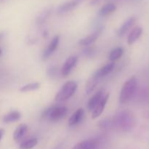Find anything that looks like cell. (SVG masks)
Here are the masks:
<instances>
[{
  "label": "cell",
  "instance_id": "1",
  "mask_svg": "<svg viewBox=\"0 0 149 149\" xmlns=\"http://www.w3.org/2000/svg\"><path fill=\"white\" fill-rule=\"evenodd\" d=\"M135 118L133 113L129 111L119 112L114 117L113 124L124 132L132 130L135 125Z\"/></svg>",
  "mask_w": 149,
  "mask_h": 149
},
{
  "label": "cell",
  "instance_id": "2",
  "mask_svg": "<svg viewBox=\"0 0 149 149\" xmlns=\"http://www.w3.org/2000/svg\"><path fill=\"white\" fill-rule=\"evenodd\" d=\"M137 79L132 77L127 80L123 84L119 95V103L121 104H125L132 99L137 89Z\"/></svg>",
  "mask_w": 149,
  "mask_h": 149
},
{
  "label": "cell",
  "instance_id": "3",
  "mask_svg": "<svg viewBox=\"0 0 149 149\" xmlns=\"http://www.w3.org/2000/svg\"><path fill=\"white\" fill-rule=\"evenodd\" d=\"M68 109L65 106H52L46 109L42 115V118L52 122H57L67 114Z\"/></svg>",
  "mask_w": 149,
  "mask_h": 149
},
{
  "label": "cell",
  "instance_id": "4",
  "mask_svg": "<svg viewBox=\"0 0 149 149\" xmlns=\"http://www.w3.org/2000/svg\"><path fill=\"white\" fill-rule=\"evenodd\" d=\"M77 89V84L74 81H67L61 87L55 97V101L62 102L68 100L71 97Z\"/></svg>",
  "mask_w": 149,
  "mask_h": 149
},
{
  "label": "cell",
  "instance_id": "5",
  "mask_svg": "<svg viewBox=\"0 0 149 149\" xmlns=\"http://www.w3.org/2000/svg\"><path fill=\"white\" fill-rule=\"evenodd\" d=\"M77 61H78V57L76 55H73L67 58L61 68V74L63 77H66L67 76L69 75L74 67L77 65Z\"/></svg>",
  "mask_w": 149,
  "mask_h": 149
},
{
  "label": "cell",
  "instance_id": "6",
  "mask_svg": "<svg viewBox=\"0 0 149 149\" xmlns=\"http://www.w3.org/2000/svg\"><path fill=\"white\" fill-rule=\"evenodd\" d=\"M60 41V36L59 35H56V36H54L52 38V39L51 40V42H49L48 46L47 47L46 49L44 50L43 54H42V60L45 61V60L47 59L52 53L55 51V49H57L58 46V44H59Z\"/></svg>",
  "mask_w": 149,
  "mask_h": 149
},
{
  "label": "cell",
  "instance_id": "7",
  "mask_svg": "<svg viewBox=\"0 0 149 149\" xmlns=\"http://www.w3.org/2000/svg\"><path fill=\"white\" fill-rule=\"evenodd\" d=\"M81 1V0H71V1H65L58 7L57 12L59 14H63V13L71 11V10H74L76 7H78Z\"/></svg>",
  "mask_w": 149,
  "mask_h": 149
},
{
  "label": "cell",
  "instance_id": "8",
  "mask_svg": "<svg viewBox=\"0 0 149 149\" xmlns=\"http://www.w3.org/2000/svg\"><path fill=\"white\" fill-rule=\"evenodd\" d=\"M109 98V94L104 95V96L103 97V98L100 100V101L99 102L98 104L95 106L94 109L93 111V113H92V119H95L96 118L98 117L99 116L101 115V113H103V111H104L105 107H106V105L107 103L108 100Z\"/></svg>",
  "mask_w": 149,
  "mask_h": 149
},
{
  "label": "cell",
  "instance_id": "9",
  "mask_svg": "<svg viewBox=\"0 0 149 149\" xmlns=\"http://www.w3.org/2000/svg\"><path fill=\"white\" fill-rule=\"evenodd\" d=\"M135 22H136V17H129V18H128L126 21H125V23L120 26V28L118 29L117 32H116L117 36H119V37L123 36L124 35H125V33L130 30V28L135 24Z\"/></svg>",
  "mask_w": 149,
  "mask_h": 149
},
{
  "label": "cell",
  "instance_id": "10",
  "mask_svg": "<svg viewBox=\"0 0 149 149\" xmlns=\"http://www.w3.org/2000/svg\"><path fill=\"white\" fill-rule=\"evenodd\" d=\"M102 30H103V28H98V29H97L94 33H92L91 35L80 39L79 42V44L82 45V46H88V45H92V44L94 43V42L97 40V37H98V36L100 35V33H101Z\"/></svg>",
  "mask_w": 149,
  "mask_h": 149
},
{
  "label": "cell",
  "instance_id": "11",
  "mask_svg": "<svg viewBox=\"0 0 149 149\" xmlns=\"http://www.w3.org/2000/svg\"><path fill=\"white\" fill-rule=\"evenodd\" d=\"M97 141L95 139H87L74 146L72 149H96Z\"/></svg>",
  "mask_w": 149,
  "mask_h": 149
},
{
  "label": "cell",
  "instance_id": "12",
  "mask_svg": "<svg viewBox=\"0 0 149 149\" xmlns=\"http://www.w3.org/2000/svg\"><path fill=\"white\" fill-rule=\"evenodd\" d=\"M28 130V126L25 124H20L13 132V139L15 141H20L24 137Z\"/></svg>",
  "mask_w": 149,
  "mask_h": 149
},
{
  "label": "cell",
  "instance_id": "13",
  "mask_svg": "<svg viewBox=\"0 0 149 149\" xmlns=\"http://www.w3.org/2000/svg\"><path fill=\"white\" fill-rule=\"evenodd\" d=\"M113 68H114V63L111 62L105 65L104 66L100 68V69H98L97 71H96L93 74H94L97 78L100 79L102 78V77H105V76L108 75L110 72H111V71L113 69Z\"/></svg>",
  "mask_w": 149,
  "mask_h": 149
},
{
  "label": "cell",
  "instance_id": "14",
  "mask_svg": "<svg viewBox=\"0 0 149 149\" xmlns=\"http://www.w3.org/2000/svg\"><path fill=\"white\" fill-rule=\"evenodd\" d=\"M104 96L103 90H100L97 93H96L90 99L87 104V108L89 111H93V109L95 108V106L98 104L99 102L100 101L103 97Z\"/></svg>",
  "mask_w": 149,
  "mask_h": 149
},
{
  "label": "cell",
  "instance_id": "15",
  "mask_svg": "<svg viewBox=\"0 0 149 149\" xmlns=\"http://www.w3.org/2000/svg\"><path fill=\"white\" fill-rule=\"evenodd\" d=\"M84 109H78L70 117L68 120V125L70 127L74 126L79 123L82 119L83 116H84Z\"/></svg>",
  "mask_w": 149,
  "mask_h": 149
},
{
  "label": "cell",
  "instance_id": "16",
  "mask_svg": "<svg viewBox=\"0 0 149 149\" xmlns=\"http://www.w3.org/2000/svg\"><path fill=\"white\" fill-rule=\"evenodd\" d=\"M143 33V29L140 26L138 27H135V29H133V30L130 32V33L129 34L127 38V43L128 45H132L138 40L140 38V36H141Z\"/></svg>",
  "mask_w": 149,
  "mask_h": 149
},
{
  "label": "cell",
  "instance_id": "17",
  "mask_svg": "<svg viewBox=\"0 0 149 149\" xmlns=\"http://www.w3.org/2000/svg\"><path fill=\"white\" fill-rule=\"evenodd\" d=\"M20 117H21V115H20V112H18L17 111H13L3 116L2 122L6 124L12 123V122L18 121Z\"/></svg>",
  "mask_w": 149,
  "mask_h": 149
},
{
  "label": "cell",
  "instance_id": "18",
  "mask_svg": "<svg viewBox=\"0 0 149 149\" xmlns=\"http://www.w3.org/2000/svg\"><path fill=\"white\" fill-rule=\"evenodd\" d=\"M116 6L115 5V4L111 2L108 3V4L103 6L100 8V10H99V15L102 16V17H105V16H107L111 14L112 13L116 11Z\"/></svg>",
  "mask_w": 149,
  "mask_h": 149
},
{
  "label": "cell",
  "instance_id": "19",
  "mask_svg": "<svg viewBox=\"0 0 149 149\" xmlns=\"http://www.w3.org/2000/svg\"><path fill=\"white\" fill-rule=\"evenodd\" d=\"M98 78L95 77L94 74H93L91 77L88 79L85 87V92L87 95H90L93 92L94 89L97 86V82H98Z\"/></svg>",
  "mask_w": 149,
  "mask_h": 149
},
{
  "label": "cell",
  "instance_id": "20",
  "mask_svg": "<svg viewBox=\"0 0 149 149\" xmlns=\"http://www.w3.org/2000/svg\"><path fill=\"white\" fill-rule=\"evenodd\" d=\"M52 13V7H47L45 10H42L39 15L36 17V22L37 24H42L47 20V19L49 17Z\"/></svg>",
  "mask_w": 149,
  "mask_h": 149
},
{
  "label": "cell",
  "instance_id": "21",
  "mask_svg": "<svg viewBox=\"0 0 149 149\" xmlns=\"http://www.w3.org/2000/svg\"><path fill=\"white\" fill-rule=\"evenodd\" d=\"M124 54V49L122 47H116L114 48L113 49H112L111 51L110 54H109V60L112 62L116 61L119 58H120L122 56V55Z\"/></svg>",
  "mask_w": 149,
  "mask_h": 149
},
{
  "label": "cell",
  "instance_id": "22",
  "mask_svg": "<svg viewBox=\"0 0 149 149\" xmlns=\"http://www.w3.org/2000/svg\"><path fill=\"white\" fill-rule=\"evenodd\" d=\"M38 141L36 138H31L29 140L23 141L20 145V149H31L36 146Z\"/></svg>",
  "mask_w": 149,
  "mask_h": 149
},
{
  "label": "cell",
  "instance_id": "23",
  "mask_svg": "<svg viewBox=\"0 0 149 149\" xmlns=\"http://www.w3.org/2000/svg\"><path fill=\"white\" fill-rule=\"evenodd\" d=\"M40 87V84L39 82H33L30 83V84H26L20 88V91L22 93H27V92L33 91L36 90Z\"/></svg>",
  "mask_w": 149,
  "mask_h": 149
},
{
  "label": "cell",
  "instance_id": "24",
  "mask_svg": "<svg viewBox=\"0 0 149 149\" xmlns=\"http://www.w3.org/2000/svg\"><path fill=\"white\" fill-rule=\"evenodd\" d=\"M113 124V121H111L109 119H103V120L102 121H100L98 125L100 128L105 130V129H109L111 127H112Z\"/></svg>",
  "mask_w": 149,
  "mask_h": 149
},
{
  "label": "cell",
  "instance_id": "25",
  "mask_svg": "<svg viewBox=\"0 0 149 149\" xmlns=\"http://www.w3.org/2000/svg\"><path fill=\"white\" fill-rule=\"evenodd\" d=\"M4 133V130L2 129V128H0V141H1Z\"/></svg>",
  "mask_w": 149,
  "mask_h": 149
},
{
  "label": "cell",
  "instance_id": "26",
  "mask_svg": "<svg viewBox=\"0 0 149 149\" xmlns=\"http://www.w3.org/2000/svg\"><path fill=\"white\" fill-rule=\"evenodd\" d=\"M3 36H4V33L3 32H0V40L2 39Z\"/></svg>",
  "mask_w": 149,
  "mask_h": 149
},
{
  "label": "cell",
  "instance_id": "27",
  "mask_svg": "<svg viewBox=\"0 0 149 149\" xmlns=\"http://www.w3.org/2000/svg\"><path fill=\"white\" fill-rule=\"evenodd\" d=\"M1 48H0V55H1Z\"/></svg>",
  "mask_w": 149,
  "mask_h": 149
}]
</instances>
